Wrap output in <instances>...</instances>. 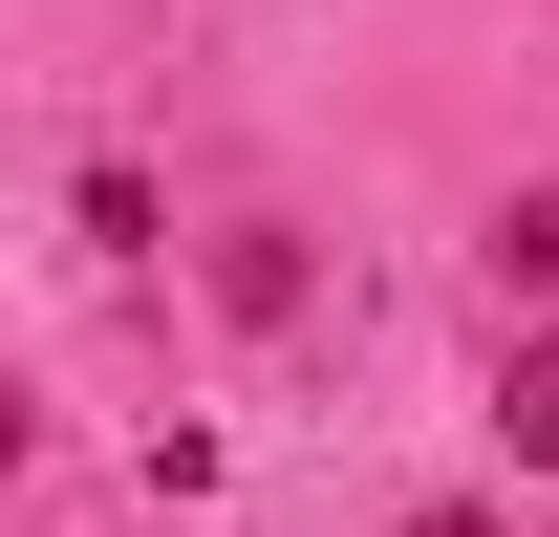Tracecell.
Listing matches in <instances>:
<instances>
[{
    "instance_id": "6da1fadb",
    "label": "cell",
    "mask_w": 559,
    "mask_h": 537,
    "mask_svg": "<svg viewBox=\"0 0 559 537\" xmlns=\"http://www.w3.org/2000/svg\"><path fill=\"white\" fill-rule=\"evenodd\" d=\"M215 301H237V323H301L323 259H301V237H215Z\"/></svg>"
},
{
    "instance_id": "3957f363",
    "label": "cell",
    "mask_w": 559,
    "mask_h": 537,
    "mask_svg": "<svg viewBox=\"0 0 559 537\" xmlns=\"http://www.w3.org/2000/svg\"><path fill=\"white\" fill-rule=\"evenodd\" d=\"M495 279H516V301H559V194H516V215H495Z\"/></svg>"
},
{
    "instance_id": "5b68a950",
    "label": "cell",
    "mask_w": 559,
    "mask_h": 537,
    "mask_svg": "<svg viewBox=\"0 0 559 537\" xmlns=\"http://www.w3.org/2000/svg\"><path fill=\"white\" fill-rule=\"evenodd\" d=\"M409 537H495V516H474V494H452V516H409Z\"/></svg>"
},
{
    "instance_id": "277c9868",
    "label": "cell",
    "mask_w": 559,
    "mask_h": 537,
    "mask_svg": "<svg viewBox=\"0 0 559 537\" xmlns=\"http://www.w3.org/2000/svg\"><path fill=\"white\" fill-rule=\"evenodd\" d=\"M22 452H44V408H22V366H0V473H22Z\"/></svg>"
},
{
    "instance_id": "7a4b0ae2",
    "label": "cell",
    "mask_w": 559,
    "mask_h": 537,
    "mask_svg": "<svg viewBox=\"0 0 559 537\" xmlns=\"http://www.w3.org/2000/svg\"><path fill=\"white\" fill-rule=\"evenodd\" d=\"M495 430H516V473H559V323L516 344V366H495Z\"/></svg>"
}]
</instances>
